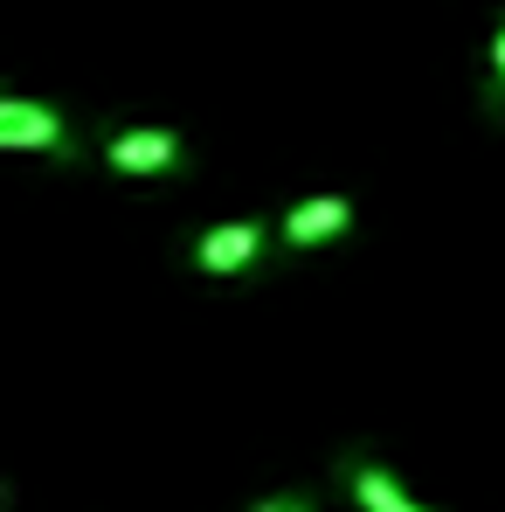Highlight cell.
Instances as JSON below:
<instances>
[{"mask_svg":"<svg viewBox=\"0 0 505 512\" xmlns=\"http://www.w3.org/2000/svg\"><path fill=\"white\" fill-rule=\"evenodd\" d=\"M0 153L77 160V132H70L63 104H49V97H28V90H0Z\"/></svg>","mask_w":505,"mask_h":512,"instance_id":"1","label":"cell"},{"mask_svg":"<svg viewBox=\"0 0 505 512\" xmlns=\"http://www.w3.org/2000/svg\"><path fill=\"white\" fill-rule=\"evenodd\" d=\"M104 167L118 180H173L187 167V139L173 125H146V118L118 125V132H104Z\"/></svg>","mask_w":505,"mask_h":512,"instance_id":"2","label":"cell"},{"mask_svg":"<svg viewBox=\"0 0 505 512\" xmlns=\"http://www.w3.org/2000/svg\"><path fill=\"white\" fill-rule=\"evenodd\" d=\"M270 243H277V222H263V215L215 222V229H201V236H194V270H201L208 284H236V277H243Z\"/></svg>","mask_w":505,"mask_h":512,"instance_id":"3","label":"cell"},{"mask_svg":"<svg viewBox=\"0 0 505 512\" xmlns=\"http://www.w3.org/2000/svg\"><path fill=\"white\" fill-rule=\"evenodd\" d=\"M353 229V194L339 187H319V194H298L284 215H277V250L284 256H305V250H326Z\"/></svg>","mask_w":505,"mask_h":512,"instance_id":"4","label":"cell"},{"mask_svg":"<svg viewBox=\"0 0 505 512\" xmlns=\"http://www.w3.org/2000/svg\"><path fill=\"white\" fill-rule=\"evenodd\" d=\"M333 478H339V492H346L360 512H429L416 492H409V485L374 457V450H339V457H333Z\"/></svg>","mask_w":505,"mask_h":512,"instance_id":"5","label":"cell"},{"mask_svg":"<svg viewBox=\"0 0 505 512\" xmlns=\"http://www.w3.org/2000/svg\"><path fill=\"white\" fill-rule=\"evenodd\" d=\"M478 104H485V118L505 125V14L492 28V42H485V90H478Z\"/></svg>","mask_w":505,"mask_h":512,"instance_id":"6","label":"cell"},{"mask_svg":"<svg viewBox=\"0 0 505 512\" xmlns=\"http://www.w3.org/2000/svg\"><path fill=\"white\" fill-rule=\"evenodd\" d=\"M250 512H319V499L312 492H263Z\"/></svg>","mask_w":505,"mask_h":512,"instance_id":"7","label":"cell"}]
</instances>
